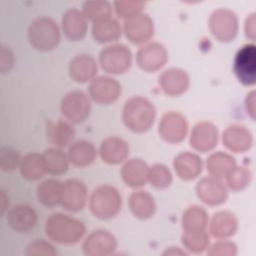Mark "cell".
Instances as JSON below:
<instances>
[{
  "label": "cell",
  "mask_w": 256,
  "mask_h": 256,
  "mask_svg": "<svg viewBox=\"0 0 256 256\" xmlns=\"http://www.w3.org/2000/svg\"><path fill=\"white\" fill-rule=\"evenodd\" d=\"M206 164L210 175L220 179L226 177V175L235 167V159L229 154L219 151L210 155Z\"/></svg>",
  "instance_id": "32"
},
{
  "label": "cell",
  "mask_w": 256,
  "mask_h": 256,
  "mask_svg": "<svg viewBox=\"0 0 256 256\" xmlns=\"http://www.w3.org/2000/svg\"><path fill=\"white\" fill-rule=\"evenodd\" d=\"M187 255L186 252L180 250L178 247H170V249L166 250L163 255Z\"/></svg>",
  "instance_id": "45"
},
{
  "label": "cell",
  "mask_w": 256,
  "mask_h": 256,
  "mask_svg": "<svg viewBox=\"0 0 256 256\" xmlns=\"http://www.w3.org/2000/svg\"><path fill=\"white\" fill-rule=\"evenodd\" d=\"M234 72L244 85H254L256 80V48L254 44H246L235 55Z\"/></svg>",
  "instance_id": "7"
},
{
  "label": "cell",
  "mask_w": 256,
  "mask_h": 256,
  "mask_svg": "<svg viewBox=\"0 0 256 256\" xmlns=\"http://www.w3.org/2000/svg\"><path fill=\"white\" fill-rule=\"evenodd\" d=\"M187 131L186 118L176 112L166 113L159 122L160 136L170 143L181 142L185 138Z\"/></svg>",
  "instance_id": "9"
},
{
  "label": "cell",
  "mask_w": 256,
  "mask_h": 256,
  "mask_svg": "<svg viewBox=\"0 0 256 256\" xmlns=\"http://www.w3.org/2000/svg\"><path fill=\"white\" fill-rule=\"evenodd\" d=\"M61 113L70 122L78 124L86 120L91 112V103L87 95L79 90L67 93L61 101Z\"/></svg>",
  "instance_id": "6"
},
{
  "label": "cell",
  "mask_w": 256,
  "mask_h": 256,
  "mask_svg": "<svg viewBox=\"0 0 256 256\" xmlns=\"http://www.w3.org/2000/svg\"><path fill=\"white\" fill-rule=\"evenodd\" d=\"M148 180L156 188L168 187L172 181L169 169L162 164H155L148 171Z\"/></svg>",
  "instance_id": "38"
},
{
  "label": "cell",
  "mask_w": 256,
  "mask_h": 256,
  "mask_svg": "<svg viewBox=\"0 0 256 256\" xmlns=\"http://www.w3.org/2000/svg\"><path fill=\"white\" fill-rule=\"evenodd\" d=\"M30 44L37 50L50 51L60 41V31L57 24L50 18L41 17L35 19L28 29Z\"/></svg>",
  "instance_id": "3"
},
{
  "label": "cell",
  "mask_w": 256,
  "mask_h": 256,
  "mask_svg": "<svg viewBox=\"0 0 256 256\" xmlns=\"http://www.w3.org/2000/svg\"><path fill=\"white\" fill-rule=\"evenodd\" d=\"M99 62L102 69L106 72L111 74H121L130 68L132 64V55L125 45H111L100 52Z\"/></svg>",
  "instance_id": "5"
},
{
  "label": "cell",
  "mask_w": 256,
  "mask_h": 256,
  "mask_svg": "<svg viewBox=\"0 0 256 256\" xmlns=\"http://www.w3.org/2000/svg\"><path fill=\"white\" fill-rule=\"evenodd\" d=\"M63 183L55 179L43 181L37 188L38 201L47 207H53L61 204Z\"/></svg>",
  "instance_id": "28"
},
{
  "label": "cell",
  "mask_w": 256,
  "mask_h": 256,
  "mask_svg": "<svg viewBox=\"0 0 256 256\" xmlns=\"http://www.w3.org/2000/svg\"><path fill=\"white\" fill-rule=\"evenodd\" d=\"M46 171L52 175H60L68 169V157L58 148L46 149L43 154Z\"/></svg>",
  "instance_id": "34"
},
{
  "label": "cell",
  "mask_w": 256,
  "mask_h": 256,
  "mask_svg": "<svg viewBox=\"0 0 256 256\" xmlns=\"http://www.w3.org/2000/svg\"><path fill=\"white\" fill-rule=\"evenodd\" d=\"M129 154V147L126 141L119 137H108L102 141L100 155L108 164H118L124 161Z\"/></svg>",
  "instance_id": "22"
},
{
  "label": "cell",
  "mask_w": 256,
  "mask_h": 256,
  "mask_svg": "<svg viewBox=\"0 0 256 256\" xmlns=\"http://www.w3.org/2000/svg\"><path fill=\"white\" fill-rule=\"evenodd\" d=\"M143 3L141 2H116L115 9L119 17L129 18L133 15L140 13Z\"/></svg>",
  "instance_id": "41"
},
{
  "label": "cell",
  "mask_w": 256,
  "mask_h": 256,
  "mask_svg": "<svg viewBox=\"0 0 256 256\" xmlns=\"http://www.w3.org/2000/svg\"><path fill=\"white\" fill-rule=\"evenodd\" d=\"M181 239H182L183 245L188 250L194 253L203 252L209 244V237L205 233V231H200V232L184 231Z\"/></svg>",
  "instance_id": "36"
},
{
  "label": "cell",
  "mask_w": 256,
  "mask_h": 256,
  "mask_svg": "<svg viewBox=\"0 0 256 256\" xmlns=\"http://www.w3.org/2000/svg\"><path fill=\"white\" fill-rule=\"evenodd\" d=\"M198 197L208 205H219L226 201L227 191L223 183L214 177H206L196 186Z\"/></svg>",
  "instance_id": "15"
},
{
  "label": "cell",
  "mask_w": 256,
  "mask_h": 256,
  "mask_svg": "<svg viewBox=\"0 0 256 256\" xmlns=\"http://www.w3.org/2000/svg\"><path fill=\"white\" fill-rule=\"evenodd\" d=\"M237 230V219L229 211L215 213L210 223V232L215 238H228Z\"/></svg>",
  "instance_id": "26"
},
{
  "label": "cell",
  "mask_w": 256,
  "mask_h": 256,
  "mask_svg": "<svg viewBox=\"0 0 256 256\" xmlns=\"http://www.w3.org/2000/svg\"><path fill=\"white\" fill-rule=\"evenodd\" d=\"M156 110L146 98L135 96L125 102L123 108V122L133 132L143 133L153 125Z\"/></svg>",
  "instance_id": "2"
},
{
  "label": "cell",
  "mask_w": 256,
  "mask_h": 256,
  "mask_svg": "<svg viewBox=\"0 0 256 256\" xmlns=\"http://www.w3.org/2000/svg\"><path fill=\"white\" fill-rule=\"evenodd\" d=\"M27 255H48V256H54L57 254V251L54 249V247L43 240H36L31 242L28 247H27V251H26Z\"/></svg>",
  "instance_id": "40"
},
{
  "label": "cell",
  "mask_w": 256,
  "mask_h": 256,
  "mask_svg": "<svg viewBox=\"0 0 256 256\" xmlns=\"http://www.w3.org/2000/svg\"><path fill=\"white\" fill-rule=\"evenodd\" d=\"M117 247L115 237L106 230L93 231L83 243V252L89 256H106Z\"/></svg>",
  "instance_id": "12"
},
{
  "label": "cell",
  "mask_w": 256,
  "mask_h": 256,
  "mask_svg": "<svg viewBox=\"0 0 256 256\" xmlns=\"http://www.w3.org/2000/svg\"><path fill=\"white\" fill-rule=\"evenodd\" d=\"M250 180H251L250 171L243 168V167H236L235 166L226 175L227 185L230 189H232L234 191L244 189L247 185H249Z\"/></svg>",
  "instance_id": "37"
},
{
  "label": "cell",
  "mask_w": 256,
  "mask_h": 256,
  "mask_svg": "<svg viewBox=\"0 0 256 256\" xmlns=\"http://www.w3.org/2000/svg\"><path fill=\"white\" fill-rule=\"evenodd\" d=\"M209 27L211 33L220 41H231L237 34V17L230 10L219 9L211 15Z\"/></svg>",
  "instance_id": "8"
},
{
  "label": "cell",
  "mask_w": 256,
  "mask_h": 256,
  "mask_svg": "<svg viewBox=\"0 0 256 256\" xmlns=\"http://www.w3.org/2000/svg\"><path fill=\"white\" fill-rule=\"evenodd\" d=\"M223 144L236 153L248 150L252 145V135L243 126L232 125L223 132Z\"/></svg>",
  "instance_id": "19"
},
{
  "label": "cell",
  "mask_w": 256,
  "mask_h": 256,
  "mask_svg": "<svg viewBox=\"0 0 256 256\" xmlns=\"http://www.w3.org/2000/svg\"><path fill=\"white\" fill-rule=\"evenodd\" d=\"M245 34L252 40L255 39V14L249 15L245 23Z\"/></svg>",
  "instance_id": "43"
},
{
  "label": "cell",
  "mask_w": 256,
  "mask_h": 256,
  "mask_svg": "<svg viewBox=\"0 0 256 256\" xmlns=\"http://www.w3.org/2000/svg\"><path fill=\"white\" fill-rule=\"evenodd\" d=\"M62 29L65 36L71 41L83 39L87 32L85 16L77 9L68 10L62 17Z\"/></svg>",
  "instance_id": "20"
},
{
  "label": "cell",
  "mask_w": 256,
  "mask_h": 256,
  "mask_svg": "<svg viewBox=\"0 0 256 256\" xmlns=\"http://www.w3.org/2000/svg\"><path fill=\"white\" fill-rule=\"evenodd\" d=\"M20 153L11 147H3L0 151V167L3 171H13L20 165Z\"/></svg>",
  "instance_id": "39"
},
{
  "label": "cell",
  "mask_w": 256,
  "mask_h": 256,
  "mask_svg": "<svg viewBox=\"0 0 256 256\" xmlns=\"http://www.w3.org/2000/svg\"><path fill=\"white\" fill-rule=\"evenodd\" d=\"M208 222L206 211L199 206L189 207L183 214L182 226L186 232L205 231Z\"/></svg>",
  "instance_id": "33"
},
{
  "label": "cell",
  "mask_w": 256,
  "mask_h": 256,
  "mask_svg": "<svg viewBox=\"0 0 256 256\" xmlns=\"http://www.w3.org/2000/svg\"><path fill=\"white\" fill-rule=\"evenodd\" d=\"M87 201L85 185L76 179H69L63 183L61 205L68 211H81Z\"/></svg>",
  "instance_id": "14"
},
{
  "label": "cell",
  "mask_w": 256,
  "mask_h": 256,
  "mask_svg": "<svg viewBox=\"0 0 256 256\" xmlns=\"http://www.w3.org/2000/svg\"><path fill=\"white\" fill-rule=\"evenodd\" d=\"M1 199H2V207H1V209H2V211H1V214L3 215L4 214V212H5V209H6V205H5V202H6V195H5V193H4V191H2V193H1Z\"/></svg>",
  "instance_id": "46"
},
{
  "label": "cell",
  "mask_w": 256,
  "mask_h": 256,
  "mask_svg": "<svg viewBox=\"0 0 256 256\" xmlns=\"http://www.w3.org/2000/svg\"><path fill=\"white\" fill-rule=\"evenodd\" d=\"M83 15L85 18L98 22L110 18L111 8L106 1H88L83 5Z\"/></svg>",
  "instance_id": "35"
},
{
  "label": "cell",
  "mask_w": 256,
  "mask_h": 256,
  "mask_svg": "<svg viewBox=\"0 0 256 256\" xmlns=\"http://www.w3.org/2000/svg\"><path fill=\"white\" fill-rule=\"evenodd\" d=\"M92 34L94 39L99 43L116 41L121 36V27L116 20L107 18L94 22Z\"/></svg>",
  "instance_id": "31"
},
{
  "label": "cell",
  "mask_w": 256,
  "mask_h": 256,
  "mask_svg": "<svg viewBox=\"0 0 256 256\" xmlns=\"http://www.w3.org/2000/svg\"><path fill=\"white\" fill-rule=\"evenodd\" d=\"M97 73V63L88 54H78L69 63V75L78 83L93 80Z\"/></svg>",
  "instance_id": "18"
},
{
  "label": "cell",
  "mask_w": 256,
  "mask_h": 256,
  "mask_svg": "<svg viewBox=\"0 0 256 256\" xmlns=\"http://www.w3.org/2000/svg\"><path fill=\"white\" fill-rule=\"evenodd\" d=\"M208 255H229L233 256L237 254V247L234 243L228 241H219L207 250Z\"/></svg>",
  "instance_id": "42"
},
{
  "label": "cell",
  "mask_w": 256,
  "mask_h": 256,
  "mask_svg": "<svg viewBox=\"0 0 256 256\" xmlns=\"http://www.w3.org/2000/svg\"><path fill=\"white\" fill-rule=\"evenodd\" d=\"M46 136L51 144L61 148L71 144L75 136V131L63 120H50L46 124Z\"/></svg>",
  "instance_id": "23"
},
{
  "label": "cell",
  "mask_w": 256,
  "mask_h": 256,
  "mask_svg": "<svg viewBox=\"0 0 256 256\" xmlns=\"http://www.w3.org/2000/svg\"><path fill=\"white\" fill-rule=\"evenodd\" d=\"M173 165L176 173L183 180L194 179L202 171L201 159L190 152H184L175 157Z\"/></svg>",
  "instance_id": "24"
},
{
  "label": "cell",
  "mask_w": 256,
  "mask_h": 256,
  "mask_svg": "<svg viewBox=\"0 0 256 256\" xmlns=\"http://www.w3.org/2000/svg\"><path fill=\"white\" fill-rule=\"evenodd\" d=\"M129 207L134 216L139 219L150 218L156 209L153 197L145 191L134 192L130 196Z\"/></svg>",
  "instance_id": "29"
},
{
  "label": "cell",
  "mask_w": 256,
  "mask_h": 256,
  "mask_svg": "<svg viewBox=\"0 0 256 256\" xmlns=\"http://www.w3.org/2000/svg\"><path fill=\"white\" fill-rule=\"evenodd\" d=\"M89 94L91 98L99 104H111L119 98L121 86L113 78L99 76L94 78L90 83Z\"/></svg>",
  "instance_id": "10"
},
{
  "label": "cell",
  "mask_w": 256,
  "mask_h": 256,
  "mask_svg": "<svg viewBox=\"0 0 256 256\" xmlns=\"http://www.w3.org/2000/svg\"><path fill=\"white\" fill-rule=\"evenodd\" d=\"M126 37L134 44H141L153 36V22L147 14L138 13L125 20Z\"/></svg>",
  "instance_id": "11"
},
{
  "label": "cell",
  "mask_w": 256,
  "mask_h": 256,
  "mask_svg": "<svg viewBox=\"0 0 256 256\" xmlns=\"http://www.w3.org/2000/svg\"><path fill=\"white\" fill-rule=\"evenodd\" d=\"M96 157V149L92 143L79 140L71 144L68 151V159L77 167H86L93 163Z\"/></svg>",
  "instance_id": "27"
},
{
  "label": "cell",
  "mask_w": 256,
  "mask_h": 256,
  "mask_svg": "<svg viewBox=\"0 0 256 256\" xmlns=\"http://www.w3.org/2000/svg\"><path fill=\"white\" fill-rule=\"evenodd\" d=\"M159 83L166 94L177 96L187 90L189 86V77L185 71L172 68L165 71L159 77Z\"/></svg>",
  "instance_id": "21"
},
{
  "label": "cell",
  "mask_w": 256,
  "mask_h": 256,
  "mask_svg": "<svg viewBox=\"0 0 256 256\" xmlns=\"http://www.w3.org/2000/svg\"><path fill=\"white\" fill-rule=\"evenodd\" d=\"M7 222L13 230L27 233L36 226L37 214L29 205L19 204L10 209L7 215Z\"/></svg>",
  "instance_id": "16"
},
{
  "label": "cell",
  "mask_w": 256,
  "mask_h": 256,
  "mask_svg": "<svg viewBox=\"0 0 256 256\" xmlns=\"http://www.w3.org/2000/svg\"><path fill=\"white\" fill-rule=\"evenodd\" d=\"M20 173L27 180H38L47 171L42 154L29 153L25 155L20 162Z\"/></svg>",
  "instance_id": "30"
},
{
  "label": "cell",
  "mask_w": 256,
  "mask_h": 256,
  "mask_svg": "<svg viewBox=\"0 0 256 256\" xmlns=\"http://www.w3.org/2000/svg\"><path fill=\"white\" fill-rule=\"evenodd\" d=\"M121 196L116 188L102 185L96 188L90 198V209L99 219L115 217L121 209Z\"/></svg>",
  "instance_id": "4"
},
{
  "label": "cell",
  "mask_w": 256,
  "mask_h": 256,
  "mask_svg": "<svg viewBox=\"0 0 256 256\" xmlns=\"http://www.w3.org/2000/svg\"><path fill=\"white\" fill-rule=\"evenodd\" d=\"M84 224L68 215L56 213L51 215L45 224L46 235L59 244H75L85 234Z\"/></svg>",
  "instance_id": "1"
},
{
  "label": "cell",
  "mask_w": 256,
  "mask_h": 256,
  "mask_svg": "<svg viewBox=\"0 0 256 256\" xmlns=\"http://www.w3.org/2000/svg\"><path fill=\"white\" fill-rule=\"evenodd\" d=\"M246 110L247 113L251 116L252 119H254V114H255V92L251 91L246 98Z\"/></svg>",
  "instance_id": "44"
},
{
  "label": "cell",
  "mask_w": 256,
  "mask_h": 256,
  "mask_svg": "<svg viewBox=\"0 0 256 256\" xmlns=\"http://www.w3.org/2000/svg\"><path fill=\"white\" fill-rule=\"evenodd\" d=\"M217 141L218 132L212 123L200 122L192 130L191 146L200 152H207L213 149L217 145Z\"/></svg>",
  "instance_id": "17"
},
{
  "label": "cell",
  "mask_w": 256,
  "mask_h": 256,
  "mask_svg": "<svg viewBox=\"0 0 256 256\" xmlns=\"http://www.w3.org/2000/svg\"><path fill=\"white\" fill-rule=\"evenodd\" d=\"M167 58V51L163 45L151 43L140 48L136 60L141 69L147 72H154L165 65Z\"/></svg>",
  "instance_id": "13"
},
{
  "label": "cell",
  "mask_w": 256,
  "mask_h": 256,
  "mask_svg": "<svg viewBox=\"0 0 256 256\" xmlns=\"http://www.w3.org/2000/svg\"><path fill=\"white\" fill-rule=\"evenodd\" d=\"M148 166L140 159H131L124 164L121 175L126 185L136 188L145 185L148 180Z\"/></svg>",
  "instance_id": "25"
}]
</instances>
